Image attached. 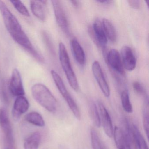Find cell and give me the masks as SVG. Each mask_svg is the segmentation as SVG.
I'll return each mask as SVG.
<instances>
[{
	"instance_id": "26",
	"label": "cell",
	"mask_w": 149,
	"mask_h": 149,
	"mask_svg": "<svg viewBox=\"0 0 149 149\" xmlns=\"http://www.w3.org/2000/svg\"><path fill=\"white\" fill-rule=\"evenodd\" d=\"M90 134L93 149H104L100 138L94 128L91 129Z\"/></svg>"
},
{
	"instance_id": "32",
	"label": "cell",
	"mask_w": 149,
	"mask_h": 149,
	"mask_svg": "<svg viewBox=\"0 0 149 149\" xmlns=\"http://www.w3.org/2000/svg\"><path fill=\"white\" fill-rule=\"evenodd\" d=\"M70 2H71L72 5H73V6L75 8H78L79 7L80 3H79V1H71Z\"/></svg>"
},
{
	"instance_id": "30",
	"label": "cell",
	"mask_w": 149,
	"mask_h": 149,
	"mask_svg": "<svg viewBox=\"0 0 149 149\" xmlns=\"http://www.w3.org/2000/svg\"><path fill=\"white\" fill-rule=\"evenodd\" d=\"M132 87L134 91L138 95L143 97L144 98L148 96L146 94L144 88L143 87L142 84L139 82H134L132 84Z\"/></svg>"
},
{
	"instance_id": "3",
	"label": "cell",
	"mask_w": 149,
	"mask_h": 149,
	"mask_svg": "<svg viewBox=\"0 0 149 149\" xmlns=\"http://www.w3.org/2000/svg\"><path fill=\"white\" fill-rule=\"evenodd\" d=\"M59 58L62 68L70 87L75 91H77L79 88L78 81L71 66L66 47L62 42L59 44Z\"/></svg>"
},
{
	"instance_id": "25",
	"label": "cell",
	"mask_w": 149,
	"mask_h": 149,
	"mask_svg": "<svg viewBox=\"0 0 149 149\" xmlns=\"http://www.w3.org/2000/svg\"><path fill=\"white\" fill-rule=\"evenodd\" d=\"M65 100L74 116L77 119L80 120L81 118V112L74 100L70 95L68 96Z\"/></svg>"
},
{
	"instance_id": "13",
	"label": "cell",
	"mask_w": 149,
	"mask_h": 149,
	"mask_svg": "<svg viewBox=\"0 0 149 149\" xmlns=\"http://www.w3.org/2000/svg\"><path fill=\"white\" fill-rule=\"evenodd\" d=\"M29 107V102L26 97L24 96L17 97L14 104L12 111L14 119L19 120L22 114L27 111Z\"/></svg>"
},
{
	"instance_id": "22",
	"label": "cell",
	"mask_w": 149,
	"mask_h": 149,
	"mask_svg": "<svg viewBox=\"0 0 149 149\" xmlns=\"http://www.w3.org/2000/svg\"><path fill=\"white\" fill-rule=\"evenodd\" d=\"M115 143L117 149H126L123 135L121 129L118 127H115L113 132V136Z\"/></svg>"
},
{
	"instance_id": "1",
	"label": "cell",
	"mask_w": 149,
	"mask_h": 149,
	"mask_svg": "<svg viewBox=\"0 0 149 149\" xmlns=\"http://www.w3.org/2000/svg\"><path fill=\"white\" fill-rule=\"evenodd\" d=\"M0 13L6 28L13 40L20 46L25 45L29 40V38L17 18L2 1H0Z\"/></svg>"
},
{
	"instance_id": "7",
	"label": "cell",
	"mask_w": 149,
	"mask_h": 149,
	"mask_svg": "<svg viewBox=\"0 0 149 149\" xmlns=\"http://www.w3.org/2000/svg\"><path fill=\"white\" fill-rule=\"evenodd\" d=\"M56 22L59 27L66 34L69 33L68 22L64 9L59 1H51Z\"/></svg>"
},
{
	"instance_id": "27",
	"label": "cell",
	"mask_w": 149,
	"mask_h": 149,
	"mask_svg": "<svg viewBox=\"0 0 149 149\" xmlns=\"http://www.w3.org/2000/svg\"><path fill=\"white\" fill-rule=\"evenodd\" d=\"M10 2L12 3L15 8L21 14L26 17H30V15L28 10L21 1H11Z\"/></svg>"
},
{
	"instance_id": "15",
	"label": "cell",
	"mask_w": 149,
	"mask_h": 149,
	"mask_svg": "<svg viewBox=\"0 0 149 149\" xmlns=\"http://www.w3.org/2000/svg\"><path fill=\"white\" fill-rule=\"evenodd\" d=\"M71 47L77 62L80 65H83L85 62V54L80 43L76 39H73L71 41Z\"/></svg>"
},
{
	"instance_id": "8",
	"label": "cell",
	"mask_w": 149,
	"mask_h": 149,
	"mask_svg": "<svg viewBox=\"0 0 149 149\" xmlns=\"http://www.w3.org/2000/svg\"><path fill=\"white\" fill-rule=\"evenodd\" d=\"M92 71L103 94L106 97H109L110 95L109 87L104 77L101 65L97 61H95L92 63Z\"/></svg>"
},
{
	"instance_id": "19",
	"label": "cell",
	"mask_w": 149,
	"mask_h": 149,
	"mask_svg": "<svg viewBox=\"0 0 149 149\" xmlns=\"http://www.w3.org/2000/svg\"><path fill=\"white\" fill-rule=\"evenodd\" d=\"M25 118L27 122L36 126L41 127L45 126V121L42 116L38 112H30L25 116Z\"/></svg>"
},
{
	"instance_id": "24",
	"label": "cell",
	"mask_w": 149,
	"mask_h": 149,
	"mask_svg": "<svg viewBox=\"0 0 149 149\" xmlns=\"http://www.w3.org/2000/svg\"><path fill=\"white\" fill-rule=\"evenodd\" d=\"M121 102L124 110L128 113L133 112V108L130 101L129 93L127 90H124L121 92Z\"/></svg>"
},
{
	"instance_id": "2",
	"label": "cell",
	"mask_w": 149,
	"mask_h": 149,
	"mask_svg": "<svg viewBox=\"0 0 149 149\" xmlns=\"http://www.w3.org/2000/svg\"><path fill=\"white\" fill-rule=\"evenodd\" d=\"M32 94L36 102L47 110L51 112L56 111L58 104L57 100L44 84L38 83L33 85Z\"/></svg>"
},
{
	"instance_id": "4",
	"label": "cell",
	"mask_w": 149,
	"mask_h": 149,
	"mask_svg": "<svg viewBox=\"0 0 149 149\" xmlns=\"http://www.w3.org/2000/svg\"><path fill=\"white\" fill-rule=\"evenodd\" d=\"M88 33L96 45L102 48L103 52L106 51L107 38L102 22L99 19H97L95 20L93 27L90 26L88 28Z\"/></svg>"
},
{
	"instance_id": "10",
	"label": "cell",
	"mask_w": 149,
	"mask_h": 149,
	"mask_svg": "<svg viewBox=\"0 0 149 149\" xmlns=\"http://www.w3.org/2000/svg\"><path fill=\"white\" fill-rule=\"evenodd\" d=\"M121 57L124 68L128 71H132L135 68L136 60L132 49L128 46L122 47Z\"/></svg>"
},
{
	"instance_id": "33",
	"label": "cell",
	"mask_w": 149,
	"mask_h": 149,
	"mask_svg": "<svg viewBox=\"0 0 149 149\" xmlns=\"http://www.w3.org/2000/svg\"><path fill=\"white\" fill-rule=\"evenodd\" d=\"M98 3H102V4H109L110 2H111L109 1H107V0H98L96 1Z\"/></svg>"
},
{
	"instance_id": "18",
	"label": "cell",
	"mask_w": 149,
	"mask_h": 149,
	"mask_svg": "<svg viewBox=\"0 0 149 149\" xmlns=\"http://www.w3.org/2000/svg\"><path fill=\"white\" fill-rule=\"evenodd\" d=\"M51 74L58 90L59 91L64 99H66L70 95V94L68 92L62 79L61 78L59 74L54 70H51Z\"/></svg>"
},
{
	"instance_id": "5",
	"label": "cell",
	"mask_w": 149,
	"mask_h": 149,
	"mask_svg": "<svg viewBox=\"0 0 149 149\" xmlns=\"http://www.w3.org/2000/svg\"><path fill=\"white\" fill-rule=\"evenodd\" d=\"M0 126L7 144V149H14L15 142L13 129L7 110L4 108L0 109Z\"/></svg>"
},
{
	"instance_id": "28",
	"label": "cell",
	"mask_w": 149,
	"mask_h": 149,
	"mask_svg": "<svg viewBox=\"0 0 149 149\" xmlns=\"http://www.w3.org/2000/svg\"><path fill=\"white\" fill-rule=\"evenodd\" d=\"M0 98L6 103L8 102L9 100L6 83L4 80L0 81Z\"/></svg>"
},
{
	"instance_id": "17",
	"label": "cell",
	"mask_w": 149,
	"mask_h": 149,
	"mask_svg": "<svg viewBox=\"0 0 149 149\" xmlns=\"http://www.w3.org/2000/svg\"><path fill=\"white\" fill-rule=\"evenodd\" d=\"M102 23L107 38L112 42H115L117 39L116 32L111 22L108 19H103Z\"/></svg>"
},
{
	"instance_id": "16",
	"label": "cell",
	"mask_w": 149,
	"mask_h": 149,
	"mask_svg": "<svg viewBox=\"0 0 149 149\" xmlns=\"http://www.w3.org/2000/svg\"><path fill=\"white\" fill-rule=\"evenodd\" d=\"M41 140V135L39 132H35L29 136L24 143V149H38Z\"/></svg>"
},
{
	"instance_id": "21",
	"label": "cell",
	"mask_w": 149,
	"mask_h": 149,
	"mask_svg": "<svg viewBox=\"0 0 149 149\" xmlns=\"http://www.w3.org/2000/svg\"><path fill=\"white\" fill-rule=\"evenodd\" d=\"M89 113L91 121L94 125L97 128L101 126V119L96 105L94 102H91L89 106Z\"/></svg>"
},
{
	"instance_id": "31",
	"label": "cell",
	"mask_w": 149,
	"mask_h": 149,
	"mask_svg": "<svg viewBox=\"0 0 149 149\" xmlns=\"http://www.w3.org/2000/svg\"><path fill=\"white\" fill-rule=\"evenodd\" d=\"M127 1L130 6L133 9H139L141 7V1L139 0H130Z\"/></svg>"
},
{
	"instance_id": "11",
	"label": "cell",
	"mask_w": 149,
	"mask_h": 149,
	"mask_svg": "<svg viewBox=\"0 0 149 149\" xmlns=\"http://www.w3.org/2000/svg\"><path fill=\"white\" fill-rule=\"evenodd\" d=\"M123 135L125 146L128 149H137L132 126L127 118L123 121V128L121 129Z\"/></svg>"
},
{
	"instance_id": "34",
	"label": "cell",
	"mask_w": 149,
	"mask_h": 149,
	"mask_svg": "<svg viewBox=\"0 0 149 149\" xmlns=\"http://www.w3.org/2000/svg\"><path fill=\"white\" fill-rule=\"evenodd\" d=\"M146 3V5H147V7L149 8V0H146L145 1Z\"/></svg>"
},
{
	"instance_id": "9",
	"label": "cell",
	"mask_w": 149,
	"mask_h": 149,
	"mask_svg": "<svg viewBox=\"0 0 149 149\" xmlns=\"http://www.w3.org/2000/svg\"><path fill=\"white\" fill-rule=\"evenodd\" d=\"M9 90L11 94L15 96H21L25 94L21 76L17 69H14L12 72Z\"/></svg>"
},
{
	"instance_id": "12",
	"label": "cell",
	"mask_w": 149,
	"mask_h": 149,
	"mask_svg": "<svg viewBox=\"0 0 149 149\" xmlns=\"http://www.w3.org/2000/svg\"><path fill=\"white\" fill-rule=\"evenodd\" d=\"M98 104L101 116L100 119L102 120L101 122L102 121L104 130L108 137L111 138L113 136L114 129L111 118L108 111L102 103L99 101L98 102Z\"/></svg>"
},
{
	"instance_id": "20",
	"label": "cell",
	"mask_w": 149,
	"mask_h": 149,
	"mask_svg": "<svg viewBox=\"0 0 149 149\" xmlns=\"http://www.w3.org/2000/svg\"><path fill=\"white\" fill-rule=\"evenodd\" d=\"M143 118L144 130L148 138L149 132V105L148 96L144 97L143 107Z\"/></svg>"
},
{
	"instance_id": "14",
	"label": "cell",
	"mask_w": 149,
	"mask_h": 149,
	"mask_svg": "<svg viewBox=\"0 0 149 149\" xmlns=\"http://www.w3.org/2000/svg\"><path fill=\"white\" fill-rule=\"evenodd\" d=\"M47 1H31L30 8L33 14L42 21H45L47 18Z\"/></svg>"
},
{
	"instance_id": "23",
	"label": "cell",
	"mask_w": 149,
	"mask_h": 149,
	"mask_svg": "<svg viewBox=\"0 0 149 149\" xmlns=\"http://www.w3.org/2000/svg\"><path fill=\"white\" fill-rule=\"evenodd\" d=\"M132 128L137 147L138 146L139 149H149L144 138L141 134L138 127L134 125L132 126Z\"/></svg>"
},
{
	"instance_id": "6",
	"label": "cell",
	"mask_w": 149,
	"mask_h": 149,
	"mask_svg": "<svg viewBox=\"0 0 149 149\" xmlns=\"http://www.w3.org/2000/svg\"><path fill=\"white\" fill-rule=\"evenodd\" d=\"M104 53V57L109 67L114 73L122 76H124V68L121 60V56L118 51L111 49L106 53Z\"/></svg>"
},
{
	"instance_id": "29",
	"label": "cell",
	"mask_w": 149,
	"mask_h": 149,
	"mask_svg": "<svg viewBox=\"0 0 149 149\" xmlns=\"http://www.w3.org/2000/svg\"><path fill=\"white\" fill-rule=\"evenodd\" d=\"M42 35H43L44 42L48 48L49 50L52 54H55L54 48V45H53V42H52L49 35L47 32H43L42 33Z\"/></svg>"
}]
</instances>
